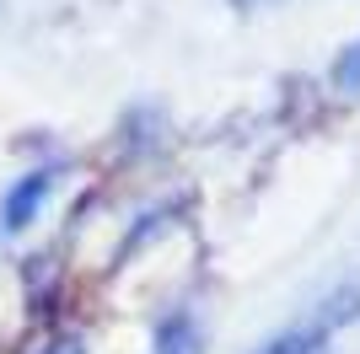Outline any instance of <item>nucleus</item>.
I'll return each instance as SVG.
<instances>
[{"mask_svg":"<svg viewBox=\"0 0 360 354\" xmlns=\"http://www.w3.org/2000/svg\"><path fill=\"white\" fill-rule=\"evenodd\" d=\"M328 343H333V333L312 317V322H301V327H290V333H280V339H269L258 354H323Z\"/></svg>","mask_w":360,"mask_h":354,"instance_id":"nucleus-2","label":"nucleus"},{"mask_svg":"<svg viewBox=\"0 0 360 354\" xmlns=\"http://www.w3.org/2000/svg\"><path fill=\"white\" fill-rule=\"evenodd\" d=\"M49 188H54V172H27L11 193H6V204H0V225H6V231L32 225V215H38V204L49 199Z\"/></svg>","mask_w":360,"mask_h":354,"instance_id":"nucleus-1","label":"nucleus"},{"mask_svg":"<svg viewBox=\"0 0 360 354\" xmlns=\"http://www.w3.org/2000/svg\"><path fill=\"white\" fill-rule=\"evenodd\" d=\"M237 6H269V0H237Z\"/></svg>","mask_w":360,"mask_h":354,"instance_id":"nucleus-6","label":"nucleus"},{"mask_svg":"<svg viewBox=\"0 0 360 354\" xmlns=\"http://www.w3.org/2000/svg\"><path fill=\"white\" fill-rule=\"evenodd\" d=\"M49 354H81V343H54Z\"/></svg>","mask_w":360,"mask_h":354,"instance_id":"nucleus-5","label":"nucleus"},{"mask_svg":"<svg viewBox=\"0 0 360 354\" xmlns=\"http://www.w3.org/2000/svg\"><path fill=\"white\" fill-rule=\"evenodd\" d=\"M156 354H199V333L188 317H167L156 327Z\"/></svg>","mask_w":360,"mask_h":354,"instance_id":"nucleus-3","label":"nucleus"},{"mask_svg":"<svg viewBox=\"0 0 360 354\" xmlns=\"http://www.w3.org/2000/svg\"><path fill=\"white\" fill-rule=\"evenodd\" d=\"M333 75H339V86H345V91L360 97V44L345 48V59H339V70H333Z\"/></svg>","mask_w":360,"mask_h":354,"instance_id":"nucleus-4","label":"nucleus"}]
</instances>
